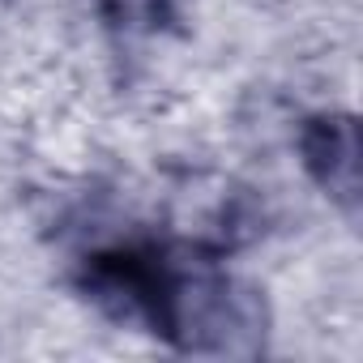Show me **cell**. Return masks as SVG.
<instances>
[{
  "label": "cell",
  "mask_w": 363,
  "mask_h": 363,
  "mask_svg": "<svg viewBox=\"0 0 363 363\" xmlns=\"http://www.w3.org/2000/svg\"><path fill=\"white\" fill-rule=\"evenodd\" d=\"M77 291L111 320L145 329L179 354L257 359L265 350L261 295L193 244L158 235L103 244L77 261Z\"/></svg>",
  "instance_id": "1"
},
{
  "label": "cell",
  "mask_w": 363,
  "mask_h": 363,
  "mask_svg": "<svg viewBox=\"0 0 363 363\" xmlns=\"http://www.w3.org/2000/svg\"><path fill=\"white\" fill-rule=\"evenodd\" d=\"M299 162L312 184L346 214V223H359V128L350 111H316L299 124L295 137Z\"/></svg>",
  "instance_id": "2"
},
{
  "label": "cell",
  "mask_w": 363,
  "mask_h": 363,
  "mask_svg": "<svg viewBox=\"0 0 363 363\" xmlns=\"http://www.w3.org/2000/svg\"><path fill=\"white\" fill-rule=\"evenodd\" d=\"M99 5L124 30H162L175 18V0H99Z\"/></svg>",
  "instance_id": "3"
}]
</instances>
